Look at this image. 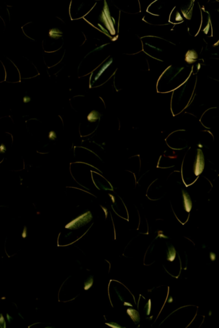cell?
I'll list each match as a JSON object with an SVG mask.
<instances>
[]
</instances>
